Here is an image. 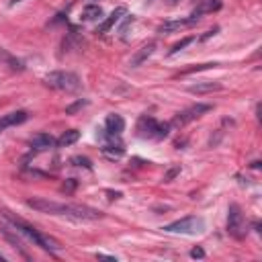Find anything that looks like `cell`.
Listing matches in <instances>:
<instances>
[{"instance_id": "1", "label": "cell", "mask_w": 262, "mask_h": 262, "mask_svg": "<svg viewBox=\"0 0 262 262\" xmlns=\"http://www.w3.org/2000/svg\"><path fill=\"white\" fill-rule=\"evenodd\" d=\"M27 205L39 213H47V215H66L78 221H96L102 219V213L98 209L86 207V205H70V203H57V201H49L43 196H33L27 201Z\"/></svg>"}, {"instance_id": "2", "label": "cell", "mask_w": 262, "mask_h": 262, "mask_svg": "<svg viewBox=\"0 0 262 262\" xmlns=\"http://www.w3.org/2000/svg\"><path fill=\"white\" fill-rule=\"evenodd\" d=\"M4 217L16 227V231H20L23 235H27L35 246H39V248H43V250H47V252H57V250H61V244L57 242V239H53V237H49V235H45V233H41L39 229H35L31 223H27V221H23L20 217H14L10 211H4Z\"/></svg>"}, {"instance_id": "3", "label": "cell", "mask_w": 262, "mask_h": 262, "mask_svg": "<svg viewBox=\"0 0 262 262\" xmlns=\"http://www.w3.org/2000/svg\"><path fill=\"white\" fill-rule=\"evenodd\" d=\"M43 80H45L47 86H51L55 90H63V92H76V90L82 88V82L74 72H63V70L49 72Z\"/></svg>"}, {"instance_id": "4", "label": "cell", "mask_w": 262, "mask_h": 262, "mask_svg": "<svg viewBox=\"0 0 262 262\" xmlns=\"http://www.w3.org/2000/svg\"><path fill=\"white\" fill-rule=\"evenodd\" d=\"M164 231L168 233H186V235H194V233H201L205 229V219L203 217H196V215H188V217H182L174 223H168L162 227Z\"/></svg>"}, {"instance_id": "5", "label": "cell", "mask_w": 262, "mask_h": 262, "mask_svg": "<svg viewBox=\"0 0 262 262\" xmlns=\"http://www.w3.org/2000/svg\"><path fill=\"white\" fill-rule=\"evenodd\" d=\"M227 231H229V235H233L237 239H242L246 235V219H244L242 209L235 203L229 205V209H227Z\"/></svg>"}, {"instance_id": "6", "label": "cell", "mask_w": 262, "mask_h": 262, "mask_svg": "<svg viewBox=\"0 0 262 262\" xmlns=\"http://www.w3.org/2000/svg\"><path fill=\"white\" fill-rule=\"evenodd\" d=\"M168 129H170L168 123H158V121L151 119V117H143V119L139 121V133H141L143 137L162 139V137L168 135Z\"/></svg>"}, {"instance_id": "7", "label": "cell", "mask_w": 262, "mask_h": 262, "mask_svg": "<svg viewBox=\"0 0 262 262\" xmlns=\"http://www.w3.org/2000/svg\"><path fill=\"white\" fill-rule=\"evenodd\" d=\"M205 10L203 8H199L194 14H190V18H178V20H166V23H162L160 27H158V33H174V31H180V29H184V27H192L194 23H199V18H201V14H203Z\"/></svg>"}, {"instance_id": "8", "label": "cell", "mask_w": 262, "mask_h": 262, "mask_svg": "<svg viewBox=\"0 0 262 262\" xmlns=\"http://www.w3.org/2000/svg\"><path fill=\"white\" fill-rule=\"evenodd\" d=\"M207 111H211V104H194V106H190V108L178 113V115L174 117L172 125H180V127H182V125H186V123L199 119V117H201L203 113H207Z\"/></svg>"}, {"instance_id": "9", "label": "cell", "mask_w": 262, "mask_h": 262, "mask_svg": "<svg viewBox=\"0 0 262 262\" xmlns=\"http://www.w3.org/2000/svg\"><path fill=\"white\" fill-rule=\"evenodd\" d=\"M27 117H29L27 111H12V113H8V115H2V117H0V131L6 129V127H12V125L25 123Z\"/></svg>"}, {"instance_id": "10", "label": "cell", "mask_w": 262, "mask_h": 262, "mask_svg": "<svg viewBox=\"0 0 262 262\" xmlns=\"http://www.w3.org/2000/svg\"><path fill=\"white\" fill-rule=\"evenodd\" d=\"M104 131L106 133H111V135H121L123 133V129H125V121H123V117L121 115H108L106 117V121H104Z\"/></svg>"}, {"instance_id": "11", "label": "cell", "mask_w": 262, "mask_h": 262, "mask_svg": "<svg viewBox=\"0 0 262 262\" xmlns=\"http://www.w3.org/2000/svg\"><path fill=\"white\" fill-rule=\"evenodd\" d=\"M154 51H156V43H154V41L145 43V45H143L141 49H137V53L131 57V61H129V63H131V68H137V66H141V63H143V61H145V59H147V57H149Z\"/></svg>"}, {"instance_id": "12", "label": "cell", "mask_w": 262, "mask_h": 262, "mask_svg": "<svg viewBox=\"0 0 262 262\" xmlns=\"http://www.w3.org/2000/svg\"><path fill=\"white\" fill-rule=\"evenodd\" d=\"M31 145H33L37 151H43V149L53 147V145H55V139H53L49 133H39V135H35V137H33Z\"/></svg>"}, {"instance_id": "13", "label": "cell", "mask_w": 262, "mask_h": 262, "mask_svg": "<svg viewBox=\"0 0 262 262\" xmlns=\"http://www.w3.org/2000/svg\"><path fill=\"white\" fill-rule=\"evenodd\" d=\"M215 90H221L219 82H196V84L188 86V92H192V94H207V92H215Z\"/></svg>"}, {"instance_id": "14", "label": "cell", "mask_w": 262, "mask_h": 262, "mask_svg": "<svg viewBox=\"0 0 262 262\" xmlns=\"http://www.w3.org/2000/svg\"><path fill=\"white\" fill-rule=\"evenodd\" d=\"M125 12H127V10H125L123 6H119L117 10H113V12H111V16H108L100 27H98V31H96V33H106V31H108V29H111V27H113V25H115L123 14H125Z\"/></svg>"}, {"instance_id": "15", "label": "cell", "mask_w": 262, "mask_h": 262, "mask_svg": "<svg viewBox=\"0 0 262 262\" xmlns=\"http://www.w3.org/2000/svg\"><path fill=\"white\" fill-rule=\"evenodd\" d=\"M78 137H80V131H76V129H70V131L61 133V137L55 141V145H57V147H68V145L76 143V141H78Z\"/></svg>"}, {"instance_id": "16", "label": "cell", "mask_w": 262, "mask_h": 262, "mask_svg": "<svg viewBox=\"0 0 262 262\" xmlns=\"http://www.w3.org/2000/svg\"><path fill=\"white\" fill-rule=\"evenodd\" d=\"M102 16V8L98 4H88L82 10V20H96Z\"/></svg>"}, {"instance_id": "17", "label": "cell", "mask_w": 262, "mask_h": 262, "mask_svg": "<svg viewBox=\"0 0 262 262\" xmlns=\"http://www.w3.org/2000/svg\"><path fill=\"white\" fill-rule=\"evenodd\" d=\"M192 41H194V37H184L182 41H178V43H174V47L170 49V55H174V53H178L180 49H184V47H186L188 43H192Z\"/></svg>"}, {"instance_id": "18", "label": "cell", "mask_w": 262, "mask_h": 262, "mask_svg": "<svg viewBox=\"0 0 262 262\" xmlns=\"http://www.w3.org/2000/svg\"><path fill=\"white\" fill-rule=\"evenodd\" d=\"M86 104H88V100H82V98H80V100H76L74 104H70V106H66V113H68V115H74V113H78L80 108H84Z\"/></svg>"}, {"instance_id": "19", "label": "cell", "mask_w": 262, "mask_h": 262, "mask_svg": "<svg viewBox=\"0 0 262 262\" xmlns=\"http://www.w3.org/2000/svg\"><path fill=\"white\" fill-rule=\"evenodd\" d=\"M72 162H74L76 166H84V168H90V160H88V158H80V156H76V158H72Z\"/></svg>"}, {"instance_id": "20", "label": "cell", "mask_w": 262, "mask_h": 262, "mask_svg": "<svg viewBox=\"0 0 262 262\" xmlns=\"http://www.w3.org/2000/svg\"><path fill=\"white\" fill-rule=\"evenodd\" d=\"M178 172H180V168H178V166H176V168H172V170H168V172H166V176H164V180H166V182H170Z\"/></svg>"}, {"instance_id": "21", "label": "cell", "mask_w": 262, "mask_h": 262, "mask_svg": "<svg viewBox=\"0 0 262 262\" xmlns=\"http://www.w3.org/2000/svg\"><path fill=\"white\" fill-rule=\"evenodd\" d=\"M190 256H192V258H203L205 252H203L201 248H192V250H190Z\"/></svg>"}, {"instance_id": "22", "label": "cell", "mask_w": 262, "mask_h": 262, "mask_svg": "<svg viewBox=\"0 0 262 262\" xmlns=\"http://www.w3.org/2000/svg\"><path fill=\"white\" fill-rule=\"evenodd\" d=\"M74 186H76V182H74V180H70V182H66V184H63V190H72Z\"/></svg>"}, {"instance_id": "23", "label": "cell", "mask_w": 262, "mask_h": 262, "mask_svg": "<svg viewBox=\"0 0 262 262\" xmlns=\"http://www.w3.org/2000/svg\"><path fill=\"white\" fill-rule=\"evenodd\" d=\"M16 2H20V0H10V4H16Z\"/></svg>"}, {"instance_id": "24", "label": "cell", "mask_w": 262, "mask_h": 262, "mask_svg": "<svg viewBox=\"0 0 262 262\" xmlns=\"http://www.w3.org/2000/svg\"><path fill=\"white\" fill-rule=\"evenodd\" d=\"M168 2H170V4H176V2H178V0H168Z\"/></svg>"}, {"instance_id": "25", "label": "cell", "mask_w": 262, "mask_h": 262, "mask_svg": "<svg viewBox=\"0 0 262 262\" xmlns=\"http://www.w3.org/2000/svg\"><path fill=\"white\" fill-rule=\"evenodd\" d=\"M145 2H147V4H151V2H156V0H145Z\"/></svg>"}, {"instance_id": "26", "label": "cell", "mask_w": 262, "mask_h": 262, "mask_svg": "<svg viewBox=\"0 0 262 262\" xmlns=\"http://www.w3.org/2000/svg\"><path fill=\"white\" fill-rule=\"evenodd\" d=\"M215 2H219V0H215ZM211 4H213V0H211ZM213 6H215V8H217V4H213Z\"/></svg>"}, {"instance_id": "27", "label": "cell", "mask_w": 262, "mask_h": 262, "mask_svg": "<svg viewBox=\"0 0 262 262\" xmlns=\"http://www.w3.org/2000/svg\"><path fill=\"white\" fill-rule=\"evenodd\" d=\"M0 260H4V258H2V256H0Z\"/></svg>"}]
</instances>
